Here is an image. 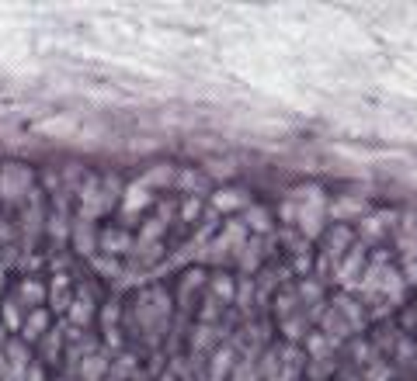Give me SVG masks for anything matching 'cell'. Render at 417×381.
<instances>
[{
    "label": "cell",
    "mask_w": 417,
    "mask_h": 381,
    "mask_svg": "<svg viewBox=\"0 0 417 381\" xmlns=\"http://www.w3.org/2000/svg\"><path fill=\"white\" fill-rule=\"evenodd\" d=\"M32 187V170L21 167V163H8L0 170V198L4 201H18L25 198V191Z\"/></svg>",
    "instance_id": "6da1fadb"
},
{
    "label": "cell",
    "mask_w": 417,
    "mask_h": 381,
    "mask_svg": "<svg viewBox=\"0 0 417 381\" xmlns=\"http://www.w3.org/2000/svg\"><path fill=\"white\" fill-rule=\"evenodd\" d=\"M0 281H4V267H0Z\"/></svg>",
    "instance_id": "ba28073f"
},
{
    "label": "cell",
    "mask_w": 417,
    "mask_h": 381,
    "mask_svg": "<svg viewBox=\"0 0 417 381\" xmlns=\"http://www.w3.org/2000/svg\"><path fill=\"white\" fill-rule=\"evenodd\" d=\"M28 381H42V371H39V367H32V371H28Z\"/></svg>",
    "instance_id": "52a82bcc"
},
{
    "label": "cell",
    "mask_w": 417,
    "mask_h": 381,
    "mask_svg": "<svg viewBox=\"0 0 417 381\" xmlns=\"http://www.w3.org/2000/svg\"><path fill=\"white\" fill-rule=\"evenodd\" d=\"M21 329H25V336H28V340H39V336H42V333L49 329V312L35 308V312L28 315V322H25Z\"/></svg>",
    "instance_id": "3957f363"
},
{
    "label": "cell",
    "mask_w": 417,
    "mask_h": 381,
    "mask_svg": "<svg viewBox=\"0 0 417 381\" xmlns=\"http://www.w3.org/2000/svg\"><path fill=\"white\" fill-rule=\"evenodd\" d=\"M42 298H46V288H42L39 281H25V284H21V301L35 305V301H42Z\"/></svg>",
    "instance_id": "5b68a950"
},
{
    "label": "cell",
    "mask_w": 417,
    "mask_h": 381,
    "mask_svg": "<svg viewBox=\"0 0 417 381\" xmlns=\"http://www.w3.org/2000/svg\"><path fill=\"white\" fill-rule=\"evenodd\" d=\"M39 132H42V136H53V139H63V136H73L77 125H73V118H49V122L39 125Z\"/></svg>",
    "instance_id": "7a4b0ae2"
},
{
    "label": "cell",
    "mask_w": 417,
    "mask_h": 381,
    "mask_svg": "<svg viewBox=\"0 0 417 381\" xmlns=\"http://www.w3.org/2000/svg\"><path fill=\"white\" fill-rule=\"evenodd\" d=\"M146 201H150V194L143 187H129L125 191V212H139V208H146Z\"/></svg>",
    "instance_id": "277c9868"
},
{
    "label": "cell",
    "mask_w": 417,
    "mask_h": 381,
    "mask_svg": "<svg viewBox=\"0 0 417 381\" xmlns=\"http://www.w3.org/2000/svg\"><path fill=\"white\" fill-rule=\"evenodd\" d=\"M4 326H8V329H21V326H25L21 308H18L15 301H8V305H4Z\"/></svg>",
    "instance_id": "8992f818"
}]
</instances>
